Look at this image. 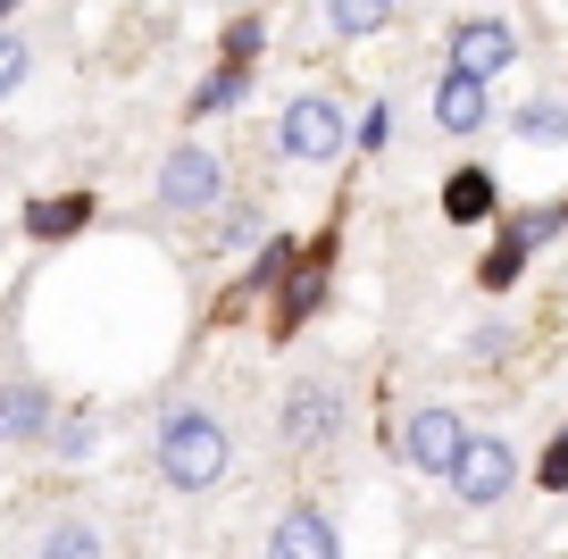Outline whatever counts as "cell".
<instances>
[{
  "instance_id": "obj_1",
  "label": "cell",
  "mask_w": 568,
  "mask_h": 559,
  "mask_svg": "<svg viewBox=\"0 0 568 559\" xmlns=\"http://www.w3.org/2000/svg\"><path fill=\"white\" fill-rule=\"evenodd\" d=\"M151 468H160L168 492H217L234 468V443L210 409H168L160 435H151Z\"/></svg>"
},
{
  "instance_id": "obj_2",
  "label": "cell",
  "mask_w": 568,
  "mask_h": 559,
  "mask_svg": "<svg viewBox=\"0 0 568 559\" xmlns=\"http://www.w3.org/2000/svg\"><path fill=\"white\" fill-rule=\"evenodd\" d=\"M276 151L293 159V167H326V159L352 151V118H343L335 92H293L276 118Z\"/></svg>"
},
{
  "instance_id": "obj_3",
  "label": "cell",
  "mask_w": 568,
  "mask_h": 559,
  "mask_svg": "<svg viewBox=\"0 0 568 559\" xmlns=\"http://www.w3.org/2000/svg\"><path fill=\"white\" fill-rule=\"evenodd\" d=\"M151 201H160L168 217H201L226 201V159L201 151V142H176V151L160 159V175H151Z\"/></svg>"
},
{
  "instance_id": "obj_4",
  "label": "cell",
  "mask_w": 568,
  "mask_h": 559,
  "mask_svg": "<svg viewBox=\"0 0 568 559\" xmlns=\"http://www.w3.org/2000/svg\"><path fill=\"white\" fill-rule=\"evenodd\" d=\"M468 435H477V426H468L460 409L426 402V409H409V418H402V459L418 476H452V468H460V451H468Z\"/></svg>"
},
{
  "instance_id": "obj_5",
  "label": "cell",
  "mask_w": 568,
  "mask_h": 559,
  "mask_svg": "<svg viewBox=\"0 0 568 559\" xmlns=\"http://www.w3.org/2000/svg\"><path fill=\"white\" fill-rule=\"evenodd\" d=\"M276 426H284V443H293V451H318V443H335L343 426H352V402H343V385H318V376H302V385L284 393Z\"/></svg>"
},
{
  "instance_id": "obj_6",
  "label": "cell",
  "mask_w": 568,
  "mask_h": 559,
  "mask_svg": "<svg viewBox=\"0 0 568 559\" xmlns=\"http://www.w3.org/2000/svg\"><path fill=\"white\" fill-rule=\"evenodd\" d=\"M444 485L460 492L468 509H494V501H510V492H518V451H510L501 435H468L460 468H452Z\"/></svg>"
},
{
  "instance_id": "obj_7",
  "label": "cell",
  "mask_w": 568,
  "mask_h": 559,
  "mask_svg": "<svg viewBox=\"0 0 568 559\" xmlns=\"http://www.w3.org/2000/svg\"><path fill=\"white\" fill-rule=\"evenodd\" d=\"M510 59H518V26L510 18H460V26H452V68H460V75L494 84Z\"/></svg>"
},
{
  "instance_id": "obj_8",
  "label": "cell",
  "mask_w": 568,
  "mask_h": 559,
  "mask_svg": "<svg viewBox=\"0 0 568 559\" xmlns=\"http://www.w3.org/2000/svg\"><path fill=\"white\" fill-rule=\"evenodd\" d=\"M267 559H343V535L318 501H293L276 526H267Z\"/></svg>"
},
{
  "instance_id": "obj_9",
  "label": "cell",
  "mask_w": 568,
  "mask_h": 559,
  "mask_svg": "<svg viewBox=\"0 0 568 559\" xmlns=\"http://www.w3.org/2000/svg\"><path fill=\"white\" fill-rule=\"evenodd\" d=\"M51 426H59L51 385H34V376H0V443H51Z\"/></svg>"
},
{
  "instance_id": "obj_10",
  "label": "cell",
  "mask_w": 568,
  "mask_h": 559,
  "mask_svg": "<svg viewBox=\"0 0 568 559\" xmlns=\"http://www.w3.org/2000/svg\"><path fill=\"white\" fill-rule=\"evenodd\" d=\"M435 125H444V134H485V125H494V92L477 84V75H460V68H444V84H435Z\"/></svg>"
},
{
  "instance_id": "obj_11",
  "label": "cell",
  "mask_w": 568,
  "mask_h": 559,
  "mask_svg": "<svg viewBox=\"0 0 568 559\" xmlns=\"http://www.w3.org/2000/svg\"><path fill=\"white\" fill-rule=\"evenodd\" d=\"M494 210H501V184H494L485 167H460V175L444 184V217H452V226H485Z\"/></svg>"
},
{
  "instance_id": "obj_12",
  "label": "cell",
  "mask_w": 568,
  "mask_h": 559,
  "mask_svg": "<svg viewBox=\"0 0 568 559\" xmlns=\"http://www.w3.org/2000/svg\"><path fill=\"white\" fill-rule=\"evenodd\" d=\"M92 226V193H59V201H26V234L34 243H68Z\"/></svg>"
},
{
  "instance_id": "obj_13",
  "label": "cell",
  "mask_w": 568,
  "mask_h": 559,
  "mask_svg": "<svg viewBox=\"0 0 568 559\" xmlns=\"http://www.w3.org/2000/svg\"><path fill=\"white\" fill-rule=\"evenodd\" d=\"M251 92V68H234V59H217L210 75L193 84V101H184V118H226V109H243Z\"/></svg>"
},
{
  "instance_id": "obj_14",
  "label": "cell",
  "mask_w": 568,
  "mask_h": 559,
  "mask_svg": "<svg viewBox=\"0 0 568 559\" xmlns=\"http://www.w3.org/2000/svg\"><path fill=\"white\" fill-rule=\"evenodd\" d=\"M527 260H535V243L518 226H494V251H485V267H477V284L485 293H510L518 276H527Z\"/></svg>"
},
{
  "instance_id": "obj_15",
  "label": "cell",
  "mask_w": 568,
  "mask_h": 559,
  "mask_svg": "<svg viewBox=\"0 0 568 559\" xmlns=\"http://www.w3.org/2000/svg\"><path fill=\"white\" fill-rule=\"evenodd\" d=\"M318 260H326V251H318ZM318 260H310V267H293V276L276 284V293H284V301H276V334H302V317L326 301V276H318Z\"/></svg>"
},
{
  "instance_id": "obj_16",
  "label": "cell",
  "mask_w": 568,
  "mask_h": 559,
  "mask_svg": "<svg viewBox=\"0 0 568 559\" xmlns=\"http://www.w3.org/2000/svg\"><path fill=\"white\" fill-rule=\"evenodd\" d=\"M326 26H335L343 42H368L393 26V0H326Z\"/></svg>"
},
{
  "instance_id": "obj_17",
  "label": "cell",
  "mask_w": 568,
  "mask_h": 559,
  "mask_svg": "<svg viewBox=\"0 0 568 559\" xmlns=\"http://www.w3.org/2000/svg\"><path fill=\"white\" fill-rule=\"evenodd\" d=\"M34 559H109V542H101V526H92V518H59L51 535H42Z\"/></svg>"
},
{
  "instance_id": "obj_18",
  "label": "cell",
  "mask_w": 568,
  "mask_h": 559,
  "mask_svg": "<svg viewBox=\"0 0 568 559\" xmlns=\"http://www.w3.org/2000/svg\"><path fill=\"white\" fill-rule=\"evenodd\" d=\"M293 267H302V251L284 243V234H267V243H260V260H251V276H243V293H251V301H260V293H276V284L293 276Z\"/></svg>"
},
{
  "instance_id": "obj_19",
  "label": "cell",
  "mask_w": 568,
  "mask_h": 559,
  "mask_svg": "<svg viewBox=\"0 0 568 559\" xmlns=\"http://www.w3.org/2000/svg\"><path fill=\"white\" fill-rule=\"evenodd\" d=\"M510 134L518 142H568V101H551V92H544V101H527L510 118Z\"/></svg>"
},
{
  "instance_id": "obj_20",
  "label": "cell",
  "mask_w": 568,
  "mask_h": 559,
  "mask_svg": "<svg viewBox=\"0 0 568 559\" xmlns=\"http://www.w3.org/2000/svg\"><path fill=\"white\" fill-rule=\"evenodd\" d=\"M217 251H260L267 243V217H260V201H234L226 217H217V234H210Z\"/></svg>"
},
{
  "instance_id": "obj_21",
  "label": "cell",
  "mask_w": 568,
  "mask_h": 559,
  "mask_svg": "<svg viewBox=\"0 0 568 559\" xmlns=\"http://www.w3.org/2000/svg\"><path fill=\"white\" fill-rule=\"evenodd\" d=\"M510 350H518V334L501 326V317H485V326L468 334V359H477V367H501V359H510Z\"/></svg>"
},
{
  "instance_id": "obj_22",
  "label": "cell",
  "mask_w": 568,
  "mask_h": 559,
  "mask_svg": "<svg viewBox=\"0 0 568 559\" xmlns=\"http://www.w3.org/2000/svg\"><path fill=\"white\" fill-rule=\"evenodd\" d=\"M26 75H34V51H26V34H9V26H0V101H9Z\"/></svg>"
},
{
  "instance_id": "obj_23",
  "label": "cell",
  "mask_w": 568,
  "mask_h": 559,
  "mask_svg": "<svg viewBox=\"0 0 568 559\" xmlns=\"http://www.w3.org/2000/svg\"><path fill=\"white\" fill-rule=\"evenodd\" d=\"M260 51H267V26L260 18H234L226 26V59H234V68H260Z\"/></svg>"
},
{
  "instance_id": "obj_24",
  "label": "cell",
  "mask_w": 568,
  "mask_h": 559,
  "mask_svg": "<svg viewBox=\"0 0 568 559\" xmlns=\"http://www.w3.org/2000/svg\"><path fill=\"white\" fill-rule=\"evenodd\" d=\"M92 443H101V426H92V418H59V426H51V451H59V459H84Z\"/></svg>"
},
{
  "instance_id": "obj_25",
  "label": "cell",
  "mask_w": 568,
  "mask_h": 559,
  "mask_svg": "<svg viewBox=\"0 0 568 559\" xmlns=\"http://www.w3.org/2000/svg\"><path fill=\"white\" fill-rule=\"evenodd\" d=\"M535 485H544V492H568V426L544 443V459H535Z\"/></svg>"
},
{
  "instance_id": "obj_26",
  "label": "cell",
  "mask_w": 568,
  "mask_h": 559,
  "mask_svg": "<svg viewBox=\"0 0 568 559\" xmlns=\"http://www.w3.org/2000/svg\"><path fill=\"white\" fill-rule=\"evenodd\" d=\"M393 125H402V118H393V101H368V118H359V151H385Z\"/></svg>"
}]
</instances>
